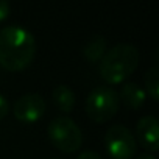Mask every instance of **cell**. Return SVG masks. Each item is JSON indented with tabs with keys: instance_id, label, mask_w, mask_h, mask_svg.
I'll list each match as a JSON object with an SVG mask.
<instances>
[{
	"instance_id": "2",
	"label": "cell",
	"mask_w": 159,
	"mask_h": 159,
	"mask_svg": "<svg viewBox=\"0 0 159 159\" xmlns=\"http://www.w3.org/2000/svg\"><path fill=\"white\" fill-rule=\"evenodd\" d=\"M139 64V50L133 44H117L106 50L100 59V75L108 83H120L128 78Z\"/></svg>"
},
{
	"instance_id": "6",
	"label": "cell",
	"mask_w": 159,
	"mask_h": 159,
	"mask_svg": "<svg viewBox=\"0 0 159 159\" xmlns=\"http://www.w3.org/2000/svg\"><path fill=\"white\" fill-rule=\"evenodd\" d=\"M45 100L41 94L36 92H30V94H24L20 95L13 106V112L14 116L25 123H31L39 120L44 112H45Z\"/></svg>"
},
{
	"instance_id": "9",
	"label": "cell",
	"mask_w": 159,
	"mask_h": 159,
	"mask_svg": "<svg viewBox=\"0 0 159 159\" xmlns=\"http://www.w3.org/2000/svg\"><path fill=\"white\" fill-rule=\"evenodd\" d=\"M53 100L62 112H69L75 106V92L67 84H59L53 91Z\"/></svg>"
},
{
	"instance_id": "4",
	"label": "cell",
	"mask_w": 159,
	"mask_h": 159,
	"mask_svg": "<svg viewBox=\"0 0 159 159\" xmlns=\"http://www.w3.org/2000/svg\"><path fill=\"white\" fill-rule=\"evenodd\" d=\"M47 134L50 140L64 153L76 151L83 143V133L75 120L66 116H59L48 123Z\"/></svg>"
},
{
	"instance_id": "13",
	"label": "cell",
	"mask_w": 159,
	"mask_h": 159,
	"mask_svg": "<svg viewBox=\"0 0 159 159\" xmlns=\"http://www.w3.org/2000/svg\"><path fill=\"white\" fill-rule=\"evenodd\" d=\"M76 159H103V157L94 150H84L76 156Z\"/></svg>"
},
{
	"instance_id": "7",
	"label": "cell",
	"mask_w": 159,
	"mask_h": 159,
	"mask_svg": "<svg viewBox=\"0 0 159 159\" xmlns=\"http://www.w3.org/2000/svg\"><path fill=\"white\" fill-rule=\"evenodd\" d=\"M136 136L143 148L156 151L159 147V128L157 120L153 116H143L136 125Z\"/></svg>"
},
{
	"instance_id": "14",
	"label": "cell",
	"mask_w": 159,
	"mask_h": 159,
	"mask_svg": "<svg viewBox=\"0 0 159 159\" xmlns=\"http://www.w3.org/2000/svg\"><path fill=\"white\" fill-rule=\"evenodd\" d=\"M8 109H10V105H8V100L0 94V119H3L7 114H8Z\"/></svg>"
},
{
	"instance_id": "16",
	"label": "cell",
	"mask_w": 159,
	"mask_h": 159,
	"mask_svg": "<svg viewBox=\"0 0 159 159\" xmlns=\"http://www.w3.org/2000/svg\"><path fill=\"white\" fill-rule=\"evenodd\" d=\"M52 159H58V157H52Z\"/></svg>"
},
{
	"instance_id": "11",
	"label": "cell",
	"mask_w": 159,
	"mask_h": 159,
	"mask_svg": "<svg viewBox=\"0 0 159 159\" xmlns=\"http://www.w3.org/2000/svg\"><path fill=\"white\" fill-rule=\"evenodd\" d=\"M145 89L153 100L159 98V69L153 66L145 73Z\"/></svg>"
},
{
	"instance_id": "10",
	"label": "cell",
	"mask_w": 159,
	"mask_h": 159,
	"mask_svg": "<svg viewBox=\"0 0 159 159\" xmlns=\"http://www.w3.org/2000/svg\"><path fill=\"white\" fill-rule=\"evenodd\" d=\"M106 45L108 44L103 36H94L83 47V55L89 61H100L103 58V55L106 53Z\"/></svg>"
},
{
	"instance_id": "1",
	"label": "cell",
	"mask_w": 159,
	"mask_h": 159,
	"mask_svg": "<svg viewBox=\"0 0 159 159\" xmlns=\"http://www.w3.org/2000/svg\"><path fill=\"white\" fill-rule=\"evenodd\" d=\"M36 55V41L30 30L13 24L0 28V66L8 70L25 69Z\"/></svg>"
},
{
	"instance_id": "3",
	"label": "cell",
	"mask_w": 159,
	"mask_h": 159,
	"mask_svg": "<svg viewBox=\"0 0 159 159\" xmlns=\"http://www.w3.org/2000/svg\"><path fill=\"white\" fill-rule=\"evenodd\" d=\"M120 106L119 94L109 86L94 88L86 98V112L94 122H106L116 116Z\"/></svg>"
},
{
	"instance_id": "8",
	"label": "cell",
	"mask_w": 159,
	"mask_h": 159,
	"mask_svg": "<svg viewBox=\"0 0 159 159\" xmlns=\"http://www.w3.org/2000/svg\"><path fill=\"white\" fill-rule=\"evenodd\" d=\"M119 98L129 108H139L143 105L145 102V91L134 81H129V83H125L122 86V91H120V95Z\"/></svg>"
},
{
	"instance_id": "15",
	"label": "cell",
	"mask_w": 159,
	"mask_h": 159,
	"mask_svg": "<svg viewBox=\"0 0 159 159\" xmlns=\"http://www.w3.org/2000/svg\"><path fill=\"white\" fill-rule=\"evenodd\" d=\"M134 159H156L153 154H150V153H142V154H139V156H136Z\"/></svg>"
},
{
	"instance_id": "12",
	"label": "cell",
	"mask_w": 159,
	"mask_h": 159,
	"mask_svg": "<svg viewBox=\"0 0 159 159\" xmlns=\"http://www.w3.org/2000/svg\"><path fill=\"white\" fill-rule=\"evenodd\" d=\"M10 11H11V7L7 0H0V22L5 20L8 16H10Z\"/></svg>"
},
{
	"instance_id": "5",
	"label": "cell",
	"mask_w": 159,
	"mask_h": 159,
	"mask_svg": "<svg viewBox=\"0 0 159 159\" xmlns=\"http://www.w3.org/2000/svg\"><path fill=\"white\" fill-rule=\"evenodd\" d=\"M105 147L112 159H133L136 153V137L125 125H112L105 134Z\"/></svg>"
}]
</instances>
